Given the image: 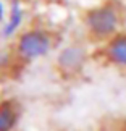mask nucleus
<instances>
[{
    "label": "nucleus",
    "instance_id": "obj_3",
    "mask_svg": "<svg viewBox=\"0 0 126 131\" xmlns=\"http://www.w3.org/2000/svg\"><path fill=\"white\" fill-rule=\"evenodd\" d=\"M87 62V50L81 45H68L58 53V68L66 74L81 71Z\"/></svg>",
    "mask_w": 126,
    "mask_h": 131
},
{
    "label": "nucleus",
    "instance_id": "obj_2",
    "mask_svg": "<svg viewBox=\"0 0 126 131\" xmlns=\"http://www.w3.org/2000/svg\"><path fill=\"white\" fill-rule=\"evenodd\" d=\"M50 49H52V37L42 29L24 31L16 42L18 57L26 62H34L37 58L45 57L50 52Z\"/></svg>",
    "mask_w": 126,
    "mask_h": 131
},
{
    "label": "nucleus",
    "instance_id": "obj_7",
    "mask_svg": "<svg viewBox=\"0 0 126 131\" xmlns=\"http://www.w3.org/2000/svg\"><path fill=\"white\" fill-rule=\"evenodd\" d=\"M5 18H7V10H5L3 2L0 0V23H3V21H5Z\"/></svg>",
    "mask_w": 126,
    "mask_h": 131
},
{
    "label": "nucleus",
    "instance_id": "obj_5",
    "mask_svg": "<svg viewBox=\"0 0 126 131\" xmlns=\"http://www.w3.org/2000/svg\"><path fill=\"white\" fill-rule=\"evenodd\" d=\"M2 36L3 37H12L16 34V31L21 28L23 24V10L19 7L18 2H13L12 7H10L8 13H7V18L5 21L2 23Z\"/></svg>",
    "mask_w": 126,
    "mask_h": 131
},
{
    "label": "nucleus",
    "instance_id": "obj_4",
    "mask_svg": "<svg viewBox=\"0 0 126 131\" xmlns=\"http://www.w3.org/2000/svg\"><path fill=\"white\" fill-rule=\"evenodd\" d=\"M104 57L115 68L126 71V31L118 32L104 44Z\"/></svg>",
    "mask_w": 126,
    "mask_h": 131
},
{
    "label": "nucleus",
    "instance_id": "obj_1",
    "mask_svg": "<svg viewBox=\"0 0 126 131\" xmlns=\"http://www.w3.org/2000/svg\"><path fill=\"white\" fill-rule=\"evenodd\" d=\"M124 13L117 2H105L87 10L84 15L86 31L94 41L107 42L123 31Z\"/></svg>",
    "mask_w": 126,
    "mask_h": 131
},
{
    "label": "nucleus",
    "instance_id": "obj_6",
    "mask_svg": "<svg viewBox=\"0 0 126 131\" xmlns=\"http://www.w3.org/2000/svg\"><path fill=\"white\" fill-rule=\"evenodd\" d=\"M16 123V112L12 105L2 104L0 105V131H10Z\"/></svg>",
    "mask_w": 126,
    "mask_h": 131
}]
</instances>
